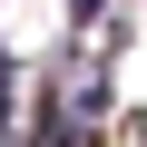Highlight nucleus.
I'll use <instances>...</instances> for the list:
<instances>
[{
    "mask_svg": "<svg viewBox=\"0 0 147 147\" xmlns=\"http://www.w3.org/2000/svg\"><path fill=\"white\" fill-rule=\"evenodd\" d=\"M39 147H69V108H59V98L39 108Z\"/></svg>",
    "mask_w": 147,
    "mask_h": 147,
    "instance_id": "nucleus-1",
    "label": "nucleus"
},
{
    "mask_svg": "<svg viewBox=\"0 0 147 147\" xmlns=\"http://www.w3.org/2000/svg\"><path fill=\"white\" fill-rule=\"evenodd\" d=\"M0 118H10V59H0Z\"/></svg>",
    "mask_w": 147,
    "mask_h": 147,
    "instance_id": "nucleus-2",
    "label": "nucleus"
}]
</instances>
